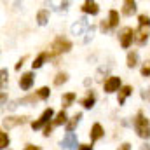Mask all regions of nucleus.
<instances>
[{"label":"nucleus","mask_w":150,"mask_h":150,"mask_svg":"<svg viewBox=\"0 0 150 150\" xmlns=\"http://www.w3.org/2000/svg\"><path fill=\"white\" fill-rule=\"evenodd\" d=\"M108 23H110V26H112V28H115V26H117V25H119V12H117V11H110V12H108Z\"/></svg>","instance_id":"22"},{"label":"nucleus","mask_w":150,"mask_h":150,"mask_svg":"<svg viewBox=\"0 0 150 150\" xmlns=\"http://www.w3.org/2000/svg\"><path fill=\"white\" fill-rule=\"evenodd\" d=\"M82 12L84 14H98L100 12V7H98V4L96 2H93V0H87V2H84V5H82Z\"/></svg>","instance_id":"11"},{"label":"nucleus","mask_w":150,"mask_h":150,"mask_svg":"<svg viewBox=\"0 0 150 150\" xmlns=\"http://www.w3.org/2000/svg\"><path fill=\"white\" fill-rule=\"evenodd\" d=\"M0 75H2V93H5V86H7V79H9V74H7V70H5V68H2Z\"/></svg>","instance_id":"28"},{"label":"nucleus","mask_w":150,"mask_h":150,"mask_svg":"<svg viewBox=\"0 0 150 150\" xmlns=\"http://www.w3.org/2000/svg\"><path fill=\"white\" fill-rule=\"evenodd\" d=\"M9 147V136H7V133H0V149L5 150Z\"/></svg>","instance_id":"27"},{"label":"nucleus","mask_w":150,"mask_h":150,"mask_svg":"<svg viewBox=\"0 0 150 150\" xmlns=\"http://www.w3.org/2000/svg\"><path fill=\"white\" fill-rule=\"evenodd\" d=\"M120 77H108L103 84V89L105 93H115V91H120Z\"/></svg>","instance_id":"8"},{"label":"nucleus","mask_w":150,"mask_h":150,"mask_svg":"<svg viewBox=\"0 0 150 150\" xmlns=\"http://www.w3.org/2000/svg\"><path fill=\"white\" fill-rule=\"evenodd\" d=\"M80 119H82V113L77 112V113L74 115V117H72V119L68 120V124H67V131H68V133H72L75 127H77V124L80 122Z\"/></svg>","instance_id":"16"},{"label":"nucleus","mask_w":150,"mask_h":150,"mask_svg":"<svg viewBox=\"0 0 150 150\" xmlns=\"http://www.w3.org/2000/svg\"><path fill=\"white\" fill-rule=\"evenodd\" d=\"M93 33H94V26H91V28H89V32H87V37L84 38V42H86V44H87V42L93 38Z\"/></svg>","instance_id":"32"},{"label":"nucleus","mask_w":150,"mask_h":150,"mask_svg":"<svg viewBox=\"0 0 150 150\" xmlns=\"http://www.w3.org/2000/svg\"><path fill=\"white\" fill-rule=\"evenodd\" d=\"M150 37V18L147 14L138 16V30H134V42L143 45Z\"/></svg>","instance_id":"1"},{"label":"nucleus","mask_w":150,"mask_h":150,"mask_svg":"<svg viewBox=\"0 0 150 150\" xmlns=\"http://www.w3.org/2000/svg\"><path fill=\"white\" fill-rule=\"evenodd\" d=\"M28 115H21V117H5L4 120H2V126H4V129H12V127H16V126H23V124H26L28 122Z\"/></svg>","instance_id":"5"},{"label":"nucleus","mask_w":150,"mask_h":150,"mask_svg":"<svg viewBox=\"0 0 150 150\" xmlns=\"http://www.w3.org/2000/svg\"><path fill=\"white\" fill-rule=\"evenodd\" d=\"M25 150H40V147H35V145H26Z\"/></svg>","instance_id":"39"},{"label":"nucleus","mask_w":150,"mask_h":150,"mask_svg":"<svg viewBox=\"0 0 150 150\" xmlns=\"http://www.w3.org/2000/svg\"><path fill=\"white\" fill-rule=\"evenodd\" d=\"M33 80H35L33 72H26V74L21 75V79H19V87H21L23 91H28V89H32V86H33Z\"/></svg>","instance_id":"10"},{"label":"nucleus","mask_w":150,"mask_h":150,"mask_svg":"<svg viewBox=\"0 0 150 150\" xmlns=\"http://www.w3.org/2000/svg\"><path fill=\"white\" fill-rule=\"evenodd\" d=\"M100 28H101V32H108V30H112L110 23H108V21H105V19H103V21L100 23Z\"/></svg>","instance_id":"30"},{"label":"nucleus","mask_w":150,"mask_h":150,"mask_svg":"<svg viewBox=\"0 0 150 150\" xmlns=\"http://www.w3.org/2000/svg\"><path fill=\"white\" fill-rule=\"evenodd\" d=\"M131 93H133V87H131V86H122V87H120V91H119V98H117L119 105H124L126 98H127Z\"/></svg>","instance_id":"15"},{"label":"nucleus","mask_w":150,"mask_h":150,"mask_svg":"<svg viewBox=\"0 0 150 150\" xmlns=\"http://www.w3.org/2000/svg\"><path fill=\"white\" fill-rule=\"evenodd\" d=\"M51 133H52V126H51V124H47V126L44 127V136H45V138H49V136H51Z\"/></svg>","instance_id":"31"},{"label":"nucleus","mask_w":150,"mask_h":150,"mask_svg":"<svg viewBox=\"0 0 150 150\" xmlns=\"http://www.w3.org/2000/svg\"><path fill=\"white\" fill-rule=\"evenodd\" d=\"M140 150H150V145L149 143H143V145L140 147Z\"/></svg>","instance_id":"40"},{"label":"nucleus","mask_w":150,"mask_h":150,"mask_svg":"<svg viewBox=\"0 0 150 150\" xmlns=\"http://www.w3.org/2000/svg\"><path fill=\"white\" fill-rule=\"evenodd\" d=\"M127 67L129 68H134L136 65H138V52H134V51H131L129 54H127Z\"/></svg>","instance_id":"20"},{"label":"nucleus","mask_w":150,"mask_h":150,"mask_svg":"<svg viewBox=\"0 0 150 150\" xmlns=\"http://www.w3.org/2000/svg\"><path fill=\"white\" fill-rule=\"evenodd\" d=\"M52 115H54V110H52V108L44 110V113L40 115V119L35 120V122H32V129H33V131H37V129H40V127H45V126H47V122H49V119H52Z\"/></svg>","instance_id":"7"},{"label":"nucleus","mask_w":150,"mask_h":150,"mask_svg":"<svg viewBox=\"0 0 150 150\" xmlns=\"http://www.w3.org/2000/svg\"><path fill=\"white\" fill-rule=\"evenodd\" d=\"M119 40H120V45H122L124 49H127V47L133 44V40H134V30L129 28V26H124V28L119 32Z\"/></svg>","instance_id":"4"},{"label":"nucleus","mask_w":150,"mask_h":150,"mask_svg":"<svg viewBox=\"0 0 150 150\" xmlns=\"http://www.w3.org/2000/svg\"><path fill=\"white\" fill-rule=\"evenodd\" d=\"M142 75H143V77H149L150 75V61H147V63L142 67Z\"/></svg>","instance_id":"29"},{"label":"nucleus","mask_w":150,"mask_h":150,"mask_svg":"<svg viewBox=\"0 0 150 150\" xmlns=\"http://www.w3.org/2000/svg\"><path fill=\"white\" fill-rule=\"evenodd\" d=\"M79 150H93V145H80Z\"/></svg>","instance_id":"38"},{"label":"nucleus","mask_w":150,"mask_h":150,"mask_svg":"<svg viewBox=\"0 0 150 150\" xmlns=\"http://www.w3.org/2000/svg\"><path fill=\"white\" fill-rule=\"evenodd\" d=\"M142 98H143V100H147V101H150V87H149V89H145V91L142 93Z\"/></svg>","instance_id":"33"},{"label":"nucleus","mask_w":150,"mask_h":150,"mask_svg":"<svg viewBox=\"0 0 150 150\" xmlns=\"http://www.w3.org/2000/svg\"><path fill=\"white\" fill-rule=\"evenodd\" d=\"M136 12V2L134 0H126L122 5V14L124 16H133Z\"/></svg>","instance_id":"14"},{"label":"nucleus","mask_w":150,"mask_h":150,"mask_svg":"<svg viewBox=\"0 0 150 150\" xmlns=\"http://www.w3.org/2000/svg\"><path fill=\"white\" fill-rule=\"evenodd\" d=\"M25 59H26V56H23L18 63H16V70H21V67H23V63H25Z\"/></svg>","instance_id":"34"},{"label":"nucleus","mask_w":150,"mask_h":150,"mask_svg":"<svg viewBox=\"0 0 150 150\" xmlns=\"http://www.w3.org/2000/svg\"><path fill=\"white\" fill-rule=\"evenodd\" d=\"M110 68H112V63H108L107 67H100L98 72H96V80H101V79H103L101 75H107L108 72H110Z\"/></svg>","instance_id":"23"},{"label":"nucleus","mask_w":150,"mask_h":150,"mask_svg":"<svg viewBox=\"0 0 150 150\" xmlns=\"http://www.w3.org/2000/svg\"><path fill=\"white\" fill-rule=\"evenodd\" d=\"M18 101H19V105L35 103V101H38V96H37V94H30V96H26V98H21V100H18Z\"/></svg>","instance_id":"25"},{"label":"nucleus","mask_w":150,"mask_h":150,"mask_svg":"<svg viewBox=\"0 0 150 150\" xmlns=\"http://www.w3.org/2000/svg\"><path fill=\"white\" fill-rule=\"evenodd\" d=\"M5 100H7V96H5V93H2V107L5 105Z\"/></svg>","instance_id":"41"},{"label":"nucleus","mask_w":150,"mask_h":150,"mask_svg":"<svg viewBox=\"0 0 150 150\" xmlns=\"http://www.w3.org/2000/svg\"><path fill=\"white\" fill-rule=\"evenodd\" d=\"M18 105H19V101L16 100V101H12V103H11V105H9L7 108H9V110H16V108H18Z\"/></svg>","instance_id":"35"},{"label":"nucleus","mask_w":150,"mask_h":150,"mask_svg":"<svg viewBox=\"0 0 150 150\" xmlns=\"http://www.w3.org/2000/svg\"><path fill=\"white\" fill-rule=\"evenodd\" d=\"M51 49H52L54 56H58V54L68 52V51L72 49V42H70V40H67V38H63V37H58L56 40H54V42H52Z\"/></svg>","instance_id":"3"},{"label":"nucleus","mask_w":150,"mask_h":150,"mask_svg":"<svg viewBox=\"0 0 150 150\" xmlns=\"http://www.w3.org/2000/svg\"><path fill=\"white\" fill-rule=\"evenodd\" d=\"M59 11H63V12H67V11H68V2H63V4L59 5Z\"/></svg>","instance_id":"36"},{"label":"nucleus","mask_w":150,"mask_h":150,"mask_svg":"<svg viewBox=\"0 0 150 150\" xmlns=\"http://www.w3.org/2000/svg\"><path fill=\"white\" fill-rule=\"evenodd\" d=\"M47 58H51V56H49V52H40V54H38L37 58H35V61L32 63V67H33V70H35V68H40V67L44 65V61H45Z\"/></svg>","instance_id":"18"},{"label":"nucleus","mask_w":150,"mask_h":150,"mask_svg":"<svg viewBox=\"0 0 150 150\" xmlns=\"http://www.w3.org/2000/svg\"><path fill=\"white\" fill-rule=\"evenodd\" d=\"M67 80H68V75L67 74H58L56 79H54V86H63Z\"/></svg>","instance_id":"26"},{"label":"nucleus","mask_w":150,"mask_h":150,"mask_svg":"<svg viewBox=\"0 0 150 150\" xmlns=\"http://www.w3.org/2000/svg\"><path fill=\"white\" fill-rule=\"evenodd\" d=\"M119 150H131V145H129V143H122V145L119 147Z\"/></svg>","instance_id":"37"},{"label":"nucleus","mask_w":150,"mask_h":150,"mask_svg":"<svg viewBox=\"0 0 150 150\" xmlns=\"http://www.w3.org/2000/svg\"><path fill=\"white\" fill-rule=\"evenodd\" d=\"M61 147L65 150H79V147H77V136L74 133H67L65 138L61 140Z\"/></svg>","instance_id":"9"},{"label":"nucleus","mask_w":150,"mask_h":150,"mask_svg":"<svg viewBox=\"0 0 150 150\" xmlns=\"http://www.w3.org/2000/svg\"><path fill=\"white\" fill-rule=\"evenodd\" d=\"M134 131H136V134L140 136V138H143V140H149L150 138V122L149 119L145 117V113L140 112L136 113V117H134Z\"/></svg>","instance_id":"2"},{"label":"nucleus","mask_w":150,"mask_h":150,"mask_svg":"<svg viewBox=\"0 0 150 150\" xmlns=\"http://www.w3.org/2000/svg\"><path fill=\"white\" fill-rule=\"evenodd\" d=\"M93 25H89V21H87V18H80L75 25H72V28H70V32H72V35H82L84 32L87 33L89 32V28H91Z\"/></svg>","instance_id":"6"},{"label":"nucleus","mask_w":150,"mask_h":150,"mask_svg":"<svg viewBox=\"0 0 150 150\" xmlns=\"http://www.w3.org/2000/svg\"><path fill=\"white\" fill-rule=\"evenodd\" d=\"M49 94H51V89H49V87H40V89L37 91L38 100H47V98H49Z\"/></svg>","instance_id":"24"},{"label":"nucleus","mask_w":150,"mask_h":150,"mask_svg":"<svg viewBox=\"0 0 150 150\" xmlns=\"http://www.w3.org/2000/svg\"><path fill=\"white\" fill-rule=\"evenodd\" d=\"M61 101H63V107H72V103L75 101V93H67L61 96Z\"/></svg>","instance_id":"19"},{"label":"nucleus","mask_w":150,"mask_h":150,"mask_svg":"<svg viewBox=\"0 0 150 150\" xmlns=\"http://www.w3.org/2000/svg\"><path fill=\"white\" fill-rule=\"evenodd\" d=\"M67 119H68V117H67V112H65V110H61V112L54 117L52 126H61V124H65V122H67Z\"/></svg>","instance_id":"21"},{"label":"nucleus","mask_w":150,"mask_h":150,"mask_svg":"<svg viewBox=\"0 0 150 150\" xmlns=\"http://www.w3.org/2000/svg\"><path fill=\"white\" fill-rule=\"evenodd\" d=\"M103 127H101V124H93V127H91V143H94V142H98L100 138H103Z\"/></svg>","instance_id":"13"},{"label":"nucleus","mask_w":150,"mask_h":150,"mask_svg":"<svg viewBox=\"0 0 150 150\" xmlns=\"http://www.w3.org/2000/svg\"><path fill=\"white\" fill-rule=\"evenodd\" d=\"M94 103H96V94H94V91H87L86 98L80 100V105H82L84 108H93Z\"/></svg>","instance_id":"12"},{"label":"nucleus","mask_w":150,"mask_h":150,"mask_svg":"<svg viewBox=\"0 0 150 150\" xmlns=\"http://www.w3.org/2000/svg\"><path fill=\"white\" fill-rule=\"evenodd\" d=\"M47 21H49V11H45V9L38 11V14H37V23L40 25V26H45V25H47Z\"/></svg>","instance_id":"17"}]
</instances>
